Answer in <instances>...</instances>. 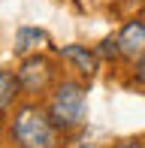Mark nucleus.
Segmentation results:
<instances>
[{
    "mask_svg": "<svg viewBox=\"0 0 145 148\" xmlns=\"http://www.w3.org/2000/svg\"><path fill=\"white\" fill-rule=\"evenodd\" d=\"M12 136L21 148H55V121L36 106H24L18 109L15 121H12Z\"/></svg>",
    "mask_w": 145,
    "mask_h": 148,
    "instance_id": "1",
    "label": "nucleus"
},
{
    "mask_svg": "<svg viewBox=\"0 0 145 148\" xmlns=\"http://www.w3.org/2000/svg\"><path fill=\"white\" fill-rule=\"evenodd\" d=\"M51 121H55V127H64V130H70V127H79L85 118V88L79 82H64L61 88H57L55 100H51Z\"/></svg>",
    "mask_w": 145,
    "mask_h": 148,
    "instance_id": "2",
    "label": "nucleus"
},
{
    "mask_svg": "<svg viewBox=\"0 0 145 148\" xmlns=\"http://www.w3.org/2000/svg\"><path fill=\"white\" fill-rule=\"evenodd\" d=\"M118 45H121V55H127V58L145 55V24L142 21L124 24L121 36H118Z\"/></svg>",
    "mask_w": 145,
    "mask_h": 148,
    "instance_id": "3",
    "label": "nucleus"
},
{
    "mask_svg": "<svg viewBox=\"0 0 145 148\" xmlns=\"http://www.w3.org/2000/svg\"><path fill=\"white\" fill-rule=\"evenodd\" d=\"M61 55L67 58V60H72L76 70L85 73V76H94V73H97V55H94V51H88L85 45H64Z\"/></svg>",
    "mask_w": 145,
    "mask_h": 148,
    "instance_id": "4",
    "label": "nucleus"
},
{
    "mask_svg": "<svg viewBox=\"0 0 145 148\" xmlns=\"http://www.w3.org/2000/svg\"><path fill=\"white\" fill-rule=\"evenodd\" d=\"M45 76H49V64H45L42 58H34V60H27V64L21 66V76L18 79H21L30 91H36L39 85L45 82Z\"/></svg>",
    "mask_w": 145,
    "mask_h": 148,
    "instance_id": "5",
    "label": "nucleus"
},
{
    "mask_svg": "<svg viewBox=\"0 0 145 148\" xmlns=\"http://www.w3.org/2000/svg\"><path fill=\"white\" fill-rule=\"evenodd\" d=\"M39 42H45V33L36 30V27H21L15 36V51H27V49H36Z\"/></svg>",
    "mask_w": 145,
    "mask_h": 148,
    "instance_id": "6",
    "label": "nucleus"
},
{
    "mask_svg": "<svg viewBox=\"0 0 145 148\" xmlns=\"http://www.w3.org/2000/svg\"><path fill=\"white\" fill-rule=\"evenodd\" d=\"M18 85H21V79H15L12 73H0V106H6L12 97H15Z\"/></svg>",
    "mask_w": 145,
    "mask_h": 148,
    "instance_id": "7",
    "label": "nucleus"
},
{
    "mask_svg": "<svg viewBox=\"0 0 145 148\" xmlns=\"http://www.w3.org/2000/svg\"><path fill=\"white\" fill-rule=\"evenodd\" d=\"M136 79H139V82L145 85V55L139 58V64H136Z\"/></svg>",
    "mask_w": 145,
    "mask_h": 148,
    "instance_id": "8",
    "label": "nucleus"
},
{
    "mask_svg": "<svg viewBox=\"0 0 145 148\" xmlns=\"http://www.w3.org/2000/svg\"><path fill=\"white\" fill-rule=\"evenodd\" d=\"M118 148H142V145H139V142H121Z\"/></svg>",
    "mask_w": 145,
    "mask_h": 148,
    "instance_id": "9",
    "label": "nucleus"
}]
</instances>
